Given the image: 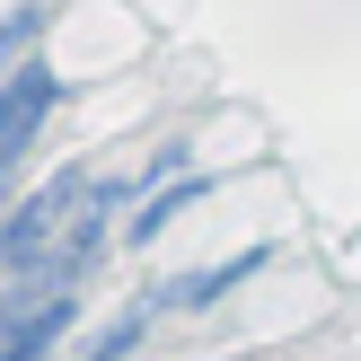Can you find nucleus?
I'll list each match as a JSON object with an SVG mask.
<instances>
[{"label": "nucleus", "mask_w": 361, "mask_h": 361, "mask_svg": "<svg viewBox=\"0 0 361 361\" xmlns=\"http://www.w3.org/2000/svg\"><path fill=\"white\" fill-rule=\"evenodd\" d=\"M88 185H97L88 168H62V176H44L27 203H9V221H0V274H35V264L62 247V229L80 221Z\"/></svg>", "instance_id": "obj_1"}, {"label": "nucleus", "mask_w": 361, "mask_h": 361, "mask_svg": "<svg viewBox=\"0 0 361 361\" xmlns=\"http://www.w3.org/2000/svg\"><path fill=\"white\" fill-rule=\"evenodd\" d=\"M194 194H203V176H176V185H159V194H150V203H141V212H133V247H150V238H159V229H168V221H176V212H185V203H194Z\"/></svg>", "instance_id": "obj_6"}, {"label": "nucleus", "mask_w": 361, "mask_h": 361, "mask_svg": "<svg viewBox=\"0 0 361 361\" xmlns=\"http://www.w3.org/2000/svg\"><path fill=\"white\" fill-rule=\"evenodd\" d=\"M35 27H44V18H35V9H18L9 27H0V88H9L18 71H27V44H35Z\"/></svg>", "instance_id": "obj_7"}, {"label": "nucleus", "mask_w": 361, "mask_h": 361, "mask_svg": "<svg viewBox=\"0 0 361 361\" xmlns=\"http://www.w3.org/2000/svg\"><path fill=\"white\" fill-rule=\"evenodd\" d=\"M53 106H62V80H53L44 62H27L9 88H0V168H18V159L35 150V133H44Z\"/></svg>", "instance_id": "obj_3"}, {"label": "nucleus", "mask_w": 361, "mask_h": 361, "mask_svg": "<svg viewBox=\"0 0 361 361\" xmlns=\"http://www.w3.org/2000/svg\"><path fill=\"white\" fill-rule=\"evenodd\" d=\"M256 264H264V247H238V256H229V264H212V274H176V282H159L150 300H159V309H212V300H221V291H238Z\"/></svg>", "instance_id": "obj_4"}, {"label": "nucleus", "mask_w": 361, "mask_h": 361, "mask_svg": "<svg viewBox=\"0 0 361 361\" xmlns=\"http://www.w3.org/2000/svg\"><path fill=\"white\" fill-rule=\"evenodd\" d=\"M71 335V291H53L44 274H18V291L0 300V361H53Z\"/></svg>", "instance_id": "obj_2"}, {"label": "nucleus", "mask_w": 361, "mask_h": 361, "mask_svg": "<svg viewBox=\"0 0 361 361\" xmlns=\"http://www.w3.org/2000/svg\"><path fill=\"white\" fill-rule=\"evenodd\" d=\"M150 317H159V300H133V309H123V317H106V326L88 335L71 361H133V353H141V335H150Z\"/></svg>", "instance_id": "obj_5"}]
</instances>
